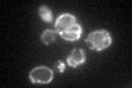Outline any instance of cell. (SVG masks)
Listing matches in <instances>:
<instances>
[{"instance_id":"1","label":"cell","mask_w":132,"mask_h":88,"mask_svg":"<svg viewBox=\"0 0 132 88\" xmlns=\"http://www.w3.org/2000/svg\"><path fill=\"white\" fill-rule=\"evenodd\" d=\"M55 31L66 41H77L81 35L80 24L76 17L71 13H63L56 19Z\"/></svg>"},{"instance_id":"2","label":"cell","mask_w":132,"mask_h":88,"mask_svg":"<svg viewBox=\"0 0 132 88\" xmlns=\"http://www.w3.org/2000/svg\"><path fill=\"white\" fill-rule=\"evenodd\" d=\"M85 42L90 50L100 52L110 46L112 43V37L107 30H96L89 33Z\"/></svg>"},{"instance_id":"3","label":"cell","mask_w":132,"mask_h":88,"mask_svg":"<svg viewBox=\"0 0 132 88\" xmlns=\"http://www.w3.org/2000/svg\"><path fill=\"white\" fill-rule=\"evenodd\" d=\"M53 70L46 66H38L33 68L29 78L33 84H48L53 81Z\"/></svg>"},{"instance_id":"4","label":"cell","mask_w":132,"mask_h":88,"mask_svg":"<svg viewBox=\"0 0 132 88\" xmlns=\"http://www.w3.org/2000/svg\"><path fill=\"white\" fill-rule=\"evenodd\" d=\"M86 61V55L85 52L81 49H74L72 50L71 54L67 56V65L71 67H78L79 65L84 64Z\"/></svg>"},{"instance_id":"5","label":"cell","mask_w":132,"mask_h":88,"mask_svg":"<svg viewBox=\"0 0 132 88\" xmlns=\"http://www.w3.org/2000/svg\"><path fill=\"white\" fill-rule=\"evenodd\" d=\"M56 35H57V33H56L55 30L46 29V30L43 31L42 35H41V41H42L45 45H50V44H52L53 42L55 41Z\"/></svg>"},{"instance_id":"6","label":"cell","mask_w":132,"mask_h":88,"mask_svg":"<svg viewBox=\"0 0 132 88\" xmlns=\"http://www.w3.org/2000/svg\"><path fill=\"white\" fill-rule=\"evenodd\" d=\"M39 14L41 17V19L45 22H50L52 21V18H53V14H52V11L50 10V8L46 7V6H41L39 8Z\"/></svg>"},{"instance_id":"7","label":"cell","mask_w":132,"mask_h":88,"mask_svg":"<svg viewBox=\"0 0 132 88\" xmlns=\"http://www.w3.org/2000/svg\"><path fill=\"white\" fill-rule=\"evenodd\" d=\"M55 67L57 68V70H59L60 73H63V72H64V68H65V64H64V63L62 62V61H59V62H57L56 64H55Z\"/></svg>"}]
</instances>
